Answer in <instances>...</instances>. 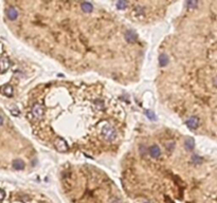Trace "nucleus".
<instances>
[{"label":"nucleus","instance_id":"f257e3e1","mask_svg":"<svg viewBox=\"0 0 217 203\" xmlns=\"http://www.w3.org/2000/svg\"><path fill=\"white\" fill-rule=\"evenodd\" d=\"M10 67V61L7 57H2L0 59V72H5Z\"/></svg>","mask_w":217,"mask_h":203},{"label":"nucleus","instance_id":"f03ea898","mask_svg":"<svg viewBox=\"0 0 217 203\" xmlns=\"http://www.w3.org/2000/svg\"><path fill=\"white\" fill-rule=\"evenodd\" d=\"M7 16L10 20H15L18 17V12L15 7H9L7 11Z\"/></svg>","mask_w":217,"mask_h":203},{"label":"nucleus","instance_id":"7ed1b4c3","mask_svg":"<svg viewBox=\"0 0 217 203\" xmlns=\"http://www.w3.org/2000/svg\"><path fill=\"white\" fill-rule=\"evenodd\" d=\"M160 148L158 147L157 145H152V146H150V155L152 156V158H158L160 156Z\"/></svg>","mask_w":217,"mask_h":203},{"label":"nucleus","instance_id":"20e7f679","mask_svg":"<svg viewBox=\"0 0 217 203\" xmlns=\"http://www.w3.org/2000/svg\"><path fill=\"white\" fill-rule=\"evenodd\" d=\"M13 168L17 169V170H20V169L24 168V163L21 160H15L13 161Z\"/></svg>","mask_w":217,"mask_h":203},{"label":"nucleus","instance_id":"39448f33","mask_svg":"<svg viewBox=\"0 0 217 203\" xmlns=\"http://www.w3.org/2000/svg\"><path fill=\"white\" fill-rule=\"evenodd\" d=\"M2 92L3 94L7 95V96H12L13 95V88L10 85H5L4 87L2 88Z\"/></svg>","mask_w":217,"mask_h":203},{"label":"nucleus","instance_id":"423d86ee","mask_svg":"<svg viewBox=\"0 0 217 203\" xmlns=\"http://www.w3.org/2000/svg\"><path fill=\"white\" fill-rule=\"evenodd\" d=\"M3 198H4V191L2 189H0V201L3 200Z\"/></svg>","mask_w":217,"mask_h":203},{"label":"nucleus","instance_id":"0eeeda50","mask_svg":"<svg viewBox=\"0 0 217 203\" xmlns=\"http://www.w3.org/2000/svg\"><path fill=\"white\" fill-rule=\"evenodd\" d=\"M2 124H3V118L1 115H0V126L2 125Z\"/></svg>","mask_w":217,"mask_h":203},{"label":"nucleus","instance_id":"6e6552de","mask_svg":"<svg viewBox=\"0 0 217 203\" xmlns=\"http://www.w3.org/2000/svg\"><path fill=\"white\" fill-rule=\"evenodd\" d=\"M146 203H148V202H146Z\"/></svg>","mask_w":217,"mask_h":203}]
</instances>
